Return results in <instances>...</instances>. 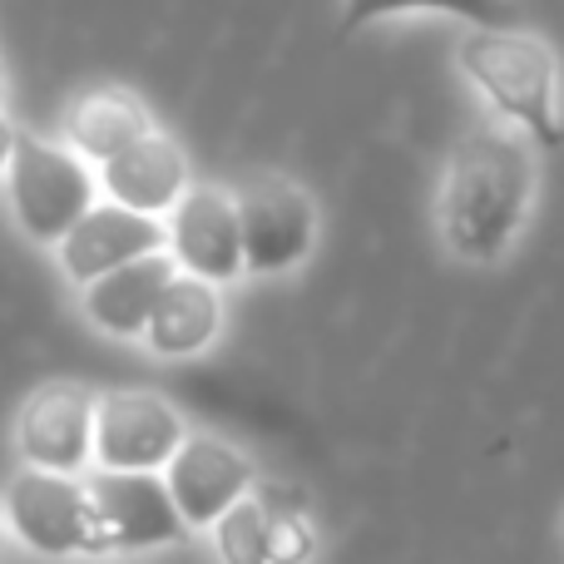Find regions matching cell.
<instances>
[{"mask_svg": "<svg viewBox=\"0 0 564 564\" xmlns=\"http://www.w3.org/2000/svg\"><path fill=\"white\" fill-rule=\"evenodd\" d=\"M164 486L188 530H214L253 490V460L218 436H188L164 466Z\"/></svg>", "mask_w": 564, "mask_h": 564, "instance_id": "obj_9", "label": "cell"}, {"mask_svg": "<svg viewBox=\"0 0 564 564\" xmlns=\"http://www.w3.org/2000/svg\"><path fill=\"white\" fill-rule=\"evenodd\" d=\"M188 441L184 416L154 391H99L95 460L115 476H154Z\"/></svg>", "mask_w": 564, "mask_h": 564, "instance_id": "obj_5", "label": "cell"}, {"mask_svg": "<svg viewBox=\"0 0 564 564\" xmlns=\"http://www.w3.org/2000/svg\"><path fill=\"white\" fill-rule=\"evenodd\" d=\"M535 198V159L516 134L476 129L446 159L436 194L441 238L466 263H496L516 243Z\"/></svg>", "mask_w": 564, "mask_h": 564, "instance_id": "obj_1", "label": "cell"}, {"mask_svg": "<svg viewBox=\"0 0 564 564\" xmlns=\"http://www.w3.org/2000/svg\"><path fill=\"white\" fill-rule=\"evenodd\" d=\"M238 198V234H243V273L273 278L297 268L317 243V208L288 178H253Z\"/></svg>", "mask_w": 564, "mask_h": 564, "instance_id": "obj_7", "label": "cell"}, {"mask_svg": "<svg viewBox=\"0 0 564 564\" xmlns=\"http://www.w3.org/2000/svg\"><path fill=\"white\" fill-rule=\"evenodd\" d=\"M89 500V555H119V550L178 545L188 525L169 500L164 476H115L99 470L85 480Z\"/></svg>", "mask_w": 564, "mask_h": 564, "instance_id": "obj_4", "label": "cell"}, {"mask_svg": "<svg viewBox=\"0 0 564 564\" xmlns=\"http://www.w3.org/2000/svg\"><path fill=\"white\" fill-rule=\"evenodd\" d=\"M99 178L109 188V204L129 208V214H144V218H164L188 194V159L174 139L154 129L139 144H129L124 154L109 159Z\"/></svg>", "mask_w": 564, "mask_h": 564, "instance_id": "obj_12", "label": "cell"}, {"mask_svg": "<svg viewBox=\"0 0 564 564\" xmlns=\"http://www.w3.org/2000/svg\"><path fill=\"white\" fill-rule=\"evenodd\" d=\"M0 99H6V65H0Z\"/></svg>", "mask_w": 564, "mask_h": 564, "instance_id": "obj_19", "label": "cell"}, {"mask_svg": "<svg viewBox=\"0 0 564 564\" xmlns=\"http://www.w3.org/2000/svg\"><path fill=\"white\" fill-rule=\"evenodd\" d=\"M224 327V297H218L214 282H198L178 273L159 297L154 317L144 327V341L159 351V357H194Z\"/></svg>", "mask_w": 564, "mask_h": 564, "instance_id": "obj_14", "label": "cell"}, {"mask_svg": "<svg viewBox=\"0 0 564 564\" xmlns=\"http://www.w3.org/2000/svg\"><path fill=\"white\" fill-rule=\"evenodd\" d=\"M144 134H154V119H149L144 99L129 95V89H115V85L89 89L69 109V144H75V154L99 159V164L124 154Z\"/></svg>", "mask_w": 564, "mask_h": 564, "instance_id": "obj_15", "label": "cell"}, {"mask_svg": "<svg viewBox=\"0 0 564 564\" xmlns=\"http://www.w3.org/2000/svg\"><path fill=\"white\" fill-rule=\"evenodd\" d=\"M317 555L307 516L297 510H268V564H307Z\"/></svg>", "mask_w": 564, "mask_h": 564, "instance_id": "obj_17", "label": "cell"}, {"mask_svg": "<svg viewBox=\"0 0 564 564\" xmlns=\"http://www.w3.org/2000/svg\"><path fill=\"white\" fill-rule=\"evenodd\" d=\"M0 520H10V530L40 555H89V500L85 480L75 476L25 466L0 496Z\"/></svg>", "mask_w": 564, "mask_h": 564, "instance_id": "obj_8", "label": "cell"}, {"mask_svg": "<svg viewBox=\"0 0 564 564\" xmlns=\"http://www.w3.org/2000/svg\"><path fill=\"white\" fill-rule=\"evenodd\" d=\"M0 540H6V530H0Z\"/></svg>", "mask_w": 564, "mask_h": 564, "instance_id": "obj_20", "label": "cell"}, {"mask_svg": "<svg viewBox=\"0 0 564 564\" xmlns=\"http://www.w3.org/2000/svg\"><path fill=\"white\" fill-rule=\"evenodd\" d=\"M169 248L174 268L198 282H234L243 273V234H238V198L228 188L194 184L174 208L169 224Z\"/></svg>", "mask_w": 564, "mask_h": 564, "instance_id": "obj_10", "label": "cell"}, {"mask_svg": "<svg viewBox=\"0 0 564 564\" xmlns=\"http://www.w3.org/2000/svg\"><path fill=\"white\" fill-rule=\"evenodd\" d=\"M15 129H10V119L0 115V169H10V154H15Z\"/></svg>", "mask_w": 564, "mask_h": 564, "instance_id": "obj_18", "label": "cell"}, {"mask_svg": "<svg viewBox=\"0 0 564 564\" xmlns=\"http://www.w3.org/2000/svg\"><path fill=\"white\" fill-rule=\"evenodd\" d=\"M10 208L35 243H55L95 208V178L75 149L45 139H15L10 154Z\"/></svg>", "mask_w": 564, "mask_h": 564, "instance_id": "obj_3", "label": "cell"}, {"mask_svg": "<svg viewBox=\"0 0 564 564\" xmlns=\"http://www.w3.org/2000/svg\"><path fill=\"white\" fill-rule=\"evenodd\" d=\"M214 540L224 564H268V510L253 496L238 500L214 525Z\"/></svg>", "mask_w": 564, "mask_h": 564, "instance_id": "obj_16", "label": "cell"}, {"mask_svg": "<svg viewBox=\"0 0 564 564\" xmlns=\"http://www.w3.org/2000/svg\"><path fill=\"white\" fill-rule=\"evenodd\" d=\"M169 253V228L159 218L129 214L119 204H95L65 238H59V268L89 288V282L119 273V268L139 263V258Z\"/></svg>", "mask_w": 564, "mask_h": 564, "instance_id": "obj_11", "label": "cell"}, {"mask_svg": "<svg viewBox=\"0 0 564 564\" xmlns=\"http://www.w3.org/2000/svg\"><path fill=\"white\" fill-rule=\"evenodd\" d=\"M95 401L99 391L79 381H45L25 397L15 416V446L30 470L75 476L95 456Z\"/></svg>", "mask_w": 564, "mask_h": 564, "instance_id": "obj_6", "label": "cell"}, {"mask_svg": "<svg viewBox=\"0 0 564 564\" xmlns=\"http://www.w3.org/2000/svg\"><path fill=\"white\" fill-rule=\"evenodd\" d=\"M456 59L466 69V79L500 109L506 119H516L530 139H540L545 149L564 144V119H560V65L555 50L530 30H496L480 25L470 35H460Z\"/></svg>", "mask_w": 564, "mask_h": 564, "instance_id": "obj_2", "label": "cell"}, {"mask_svg": "<svg viewBox=\"0 0 564 564\" xmlns=\"http://www.w3.org/2000/svg\"><path fill=\"white\" fill-rule=\"evenodd\" d=\"M174 278H178V268H174L169 253L139 258V263L119 268V273L89 282L85 288V317L95 322L99 332H109V337H144L149 317H154L159 297H164V288Z\"/></svg>", "mask_w": 564, "mask_h": 564, "instance_id": "obj_13", "label": "cell"}]
</instances>
